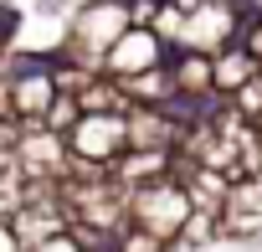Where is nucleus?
<instances>
[{"label":"nucleus","instance_id":"f257e3e1","mask_svg":"<svg viewBox=\"0 0 262 252\" xmlns=\"http://www.w3.org/2000/svg\"><path fill=\"white\" fill-rule=\"evenodd\" d=\"M190 191L180 185V180H155V185H144V191H128V221L134 226H144V232H155L160 242H180V232H185V221H190Z\"/></svg>","mask_w":262,"mask_h":252},{"label":"nucleus","instance_id":"f03ea898","mask_svg":"<svg viewBox=\"0 0 262 252\" xmlns=\"http://www.w3.org/2000/svg\"><path fill=\"white\" fill-rule=\"evenodd\" d=\"M128 150V113H82L67 134V155L93 170H113Z\"/></svg>","mask_w":262,"mask_h":252},{"label":"nucleus","instance_id":"7ed1b4c3","mask_svg":"<svg viewBox=\"0 0 262 252\" xmlns=\"http://www.w3.org/2000/svg\"><path fill=\"white\" fill-rule=\"evenodd\" d=\"M6 72H11V118L16 123H41L52 113V103H57L52 62H41V57H11Z\"/></svg>","mask_w":262,"mask_h":252},{"label":"nucleus","instance_id":"20e7f679","mask_svg":"<svg viewBox=\"0 0 262 252\" xmlns=\"http://www.w3.org/2000/svg\"><path fill=\"white\" fill-rule=\"evenodd\" d=\"M170 62V47L155 36V31H144V26H128L118 41H113V52L103 57V77L108 82H134V77H144V72H155V67H165Z\"/></svg>","mask_w":262,"mask_h":252},{"label":"nucleus","instance_id":"39448f33","mask_svg":"<svg viewBox=\"0 0 262 252\" xmlns=\"http://www.w3.org/2000/svg\"><path fill=\"white\" fill-rule=\"evenodd\" d=\"M170 82H175V98H185V103H221L211 57H201V52H170Z\"/></svg>","mask_w":262,"mask_h":252},{"label":"nucleus","instance_id":"423d86ee","mask_svg":"<svg viewBox=\"0 0 262 252\" xmlns=\"http://www.w3.org/2000/svg\"><path fill=\"white\" fill-rule=\"evenodd\" d=\"M180 134L165 108H128V150H180Z\"/></svg>","mask_w":262,"mask_h":252},{"label":"nucleus","instance_id":"0eeeda50","mask_svg":"<svg viewBox=\"0 0 262 252\" xmlns=\"http://www.w3.org/2000/svg\"><path fill=\"white\" fill-rule=\"evenodd\" d=\"M257 72H262V62H257V57H247L242 47H226V52H216V57H211L216 98H231V93H242V88H247Z\"/></svg>","mask_w":262,"mask_h":252},{"label":"nucleus","instance_id":"6e6552de","mask_svg":"<svg viewBox=\"0 0 262 252\" xmlns=\"http://www.w3.org/2000/svg\"><path fill=\"white\" fill-rule=\"evenodd\" d=\"M226 103H231V108H236V113H242L247 123H257V118H262V72H257V77H252V82H247L242 93H231Z\"/></svg>","mask_w":262,"mask_h":252},{"label":"nucleus","instance_id":"1a4fd4ad","mask_svg":"<svg viewBox=\"0 0 262 252\" xmlns=\"http://www.w3.org/2000/svg\"><path fill=\"white\" fill-rule=\"evenodd\" d=\"M31 252H82V242H77L72 232H57V237H47V242H36Z\"/></svg>","mask_w":262,"mask_h":252},{"label":"nucleus","instance_id":"9d476101","mask_svg":"<svg viewBox=\"0 0 262 252\" xmlns=\"http://www.w3.org/2000/svg\"><path fill=\"white\" fill-rule=\"evenodd\" d=\"M0 252H21V242L11 237V226H6V221H0Z\"/></svg>","mask_w":262,"mask_h":252},{"label":"nucleus","instance_id":"9b49d317","mask_svg":"<svg viewBox=\"0 0 262 252\" xmlns=\"http://www.w3.org/2000/svg\"><path fill=\"white\" fill-rule=\"evenodd\" d=\"M252 129H257V134H262V118H257V123H252Z\"/></svg>","mask_w":262,"mask_h":252}]
</instances>
